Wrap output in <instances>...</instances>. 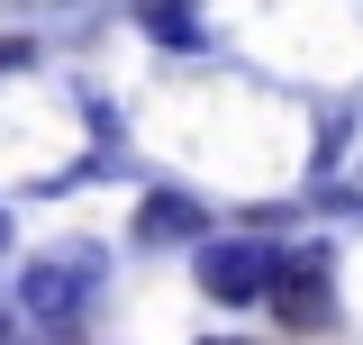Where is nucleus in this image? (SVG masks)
Listing matches in <instances>:
<instances>
[{
	"mask_svg": "<svg viewBox=\"0 0 363 345\" xmlns=\"http://www.w3.org/2000/svg\"><path fill=\"white\" fill-rule=\"evenodd\" d=\"M100 273H109L100 246H55V255H37L18 273V309H28L37 327H73L91 309V291H100Z\"/></svg>",
	"mask_w": 363,
	"mask_h": 345,
	"instance_id": "f257e3e1",
	"label": "nucleus"
},
{
	"mask_svg": "<svg viewBox=\"0 0 363 345\" xmlns=\"http://www.w3.org/2000/svg\"><path fill=\"white\" fill-rule=\"evenodd\" d=\"M200 200L191 191H145V209H136V236L145 246H200Z\"/></svg>",
	"mask_w": 363,
	"mask_h": 345,
	"instance_id": "39448f33",
	"label": "nucleus"
},
{
	"mask_svg": "<svg viewBox=\"0 0 363 345\" xmlns=\"http://www.w3.org/2000/svg\"><path fill=\"white\" fill-rule=\"evenodd\" d=\"M136 28L164 45V55H200V45H209V18H200V0H136Z\"/></svg>",
	"mask_w": 363,
	"mask_h": 345,
	"instance_id": "20e7f679",
	"label": "nucleus"
},
{
	"mask_svg": "<svg viewBox=\"0 0 363 345\" xmlns=\"http://www.w3.org/2000/svg\"><path fill=\"white\" fill-rule=\"evenodd\" d=\"M272 263H281L272 236H200V291L227 309H255L272 291Z\"/></svg>",
	"mask_w": 363,
	"mask_h": 345,
	"instance_id": "f03ea898",
	"label": "nucleus"
},
{
	"mask_svg": "<svg viewBox=\"0 0 363 345\" xmlns=\"http://www.w3.org/2000/svg\"><path fill=\"white\" fill-rule=\"evenodd\" d=\"M291 327H327V246H291L272 263V291H264Z\"/></svg>",
	"mask_w": 363,
	"mask_h": 345,
	"instance_id": "7ed1b4c3",
	"label": "nucleus"
},
{
	"mask_svg": "<svg viewBox=\"0 0 363 345\" xmlns=\"http://www.w3.org/2000/svg\"><path fill=\"white\" fill-rule=\"evenodd\" d=\"M0 246H9V209H0Z\"/></svg>",
	"mask_w": 363,
	"mask_h": 345,
	"instance_id": "0eeeda50",
	"label": "nucleus"
},
{
	"mask_svg": "<svg viewBox=\"0 0 363 345\" xmlns=\"http://www.w3.org/2000/svg\"><path fill=\"white\" fill-rule=\"evenodd\" d=\"M28 64H37V45H28V37H0V73H28Z\"/></svg>",
	"mask_w": 363,
	"mask_h": 345,
	"instance_id": "423d86ee",
	"label": "nucleus"
}]
</instances>
